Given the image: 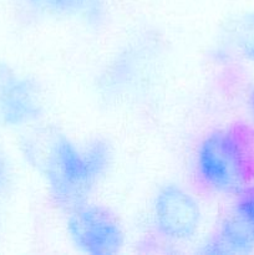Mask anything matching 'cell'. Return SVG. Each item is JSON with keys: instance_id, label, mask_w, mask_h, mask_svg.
Returning <instances> with one entry per match:
<instances>
[{"instance_id": "cell-6", "label": "cell", "mask_w": 254, "mask_h": 255, "mask_svg": "<svg viewBox=\"0 0 254 255\" xmlns=\"http://www.w3.org/2000/svg\"><path fill=\"white\" fill-rule=\"evenodd\" d=\"M253 251L254 236L236 216L224 219L203 246V253L208 254H251Z\"/></svg>"}, {"instance_id": "cell-4", "label": "cell", "mask_w": 254, "mask_h": 255, "mask_svg": "<svg viewBox=\"0 0 254 255\" xmlns=\"http://www.w3.org/2000/svg\"><path fill=\"white\" fill-rule=\"evenodd\" d=\"M42 100L36 84L7 62L0 61V126L25 128L40 120Z\"/></svg>"}, {"instance_id": "cell-9", "label": "cell", "mask_w": 254, "mask_h": 255, "mask_svg": "<svg viewBox=\"0 0 254 255\" xmlns=\"http://www.w3.org/2000/svg\"><path fill=\"white\" fill-rule=\"evenodd\" d=\"M233 216H236L254 236V186H246L236 194Z\"/></svg>"}, {"instance_id": "cell-11", "label": "cell", "mask_w": 254, "mask_h": 255, "mask_svg": "<svg viewBox=\"0 0 254 255\" xmlns=\"http://www.w3.org/2000/svg\"><path fill=\"white\" fill-rule=\"evenodd\" d=\"M247 109L254 121V85H252L247 92Z\"/></svg>"}, {"instance_id": "cell-7", "label": "cell", "mask_w": 254, "mask_h": 255, "mask_svg": "<svg viewBox=\"0 0 254 255\" xmlns=\"http://www.w3.org/2000/svg\"><path fill=\"white\" fill-rule=\"evenodd\" d=\"M30 7L55 16L76 17L91 25H100L105 19L104 0H24Z\"/></svg>"}, {"instance_id": "cell-2", "label": "cell", "mask_w": 254, "mask_h": 255, "mask_svg": "<svg viewBox=\"0 0 254 255\" xmlns=\"http://www.w3.org/2000/svg\"><path fill=\"white\" fill-rule=\"evenodd\" d=\"M194 164L207 189L236 196L254 179V126L236 124L208 132L197 147Z\"/></svg>"}, {"instance_id": "cell-10", "label": "cell", "mask_w": 254, "mask_h": 255, "mask_svg": "<svg viewBox=\"0 0 254 255\" xmlns=\"http://www.w3.org/2000/svg\"><path fill=\"white\" fill-rule=\"evenodd\" d=\"M12 184L11 166L9 163L6 154L0 146V199L9 192Z\"/></svg>"}, {"instance_id": "cell-1", "label": "cell", "mask_w": 254, "mask_h": 255, "mask_svg": "<svg viewBox=\"0 0 254 255\" xmlns=\"http://www.w3.org/2000/svg\"><path fill=\"white\" fill-rule=\"evenodd\" d=\"M24 154L41 171L55 203L69 211L87 197L106 176L112 163V148L105 139H92L80 148L64 134H56L44 152L27 142Z\"/></svg>"}, {"instance_id": "cell-5", "label": "cell", "mask_w": 254, "mask_h": 255, "mask_svg": "<svg viewBox=\"0 0 254 255\" xmlns=\"http://www.w3.org/2000/svg\"><path fill=\"white\" fill-rule=\"evenodd\" d=\"M201 208L193 196L177 184L162 187L153 202V224L162 238L184 242L201 226Z\"/></svg>"}, {"instance_id": "cell-8", "label": "cell", "mask_w": 254, "mask_h": 255, "mask_svg": "<svg viewBox=\"0 0 254 255\" xmlns=\"http://www.w3.org/2000/svg\"><path fill=\"white\" fill-rule=\"evenodd\" d=\"M233 41L239 54L254 62V11L237 21L233 29Z\"/></svg>"}, {"instance_id": "cell-3", "label": "cell", "mask_w": 254, "mask_h": 255, "mask_svg": "<svg viewBox=\"0 0 254 255\" xmlns=\"http://www.w3.org/2000/svg\"><path fill=\"white\" fill-rule=\"evenodd\" d=\"M66 231L72 244L90 255L117 254L125 243L119 219L106 207L85 201L67 211Z\"/></svg>"}]
</instances>
